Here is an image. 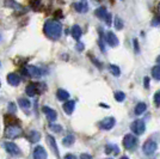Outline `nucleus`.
<instances>
[{
    "instance_id": "1",
    "label": "nucleus",
    "mask_w": 160,
    "mask_h": 159,
    "mask_svg": "<svg viewBox=\"0 0 160 159\" xmlns=\"http://www.w3.org/2000/svg\"><path fill=\"white\" fill-rule=\"evenodd\" d=\"M43 31L49 38L58 40V38H60L61 33H62V25H61V23L56 22V20H48L44 24Z\"/></svg>"
},
{
    "instance_id": "2",
    "label": "nucleus",
    "mask_w": 160,
    "mask_h": 159,
    "mask_svg": "<svg viewBox=\"0 0 160 159\" xmlns=\"http://www.w3.org/2000/svg\"><path fill=\"white\" fill-rule=\"evenodd\" d=\"M130 129H132V132L134 134L141 135V134H143L145 131H146V123L142 120H136V121H134L133 123L130 125Z\"/></svg>"
},
{
    "instance_id": "3",
    "label": "nucleus",
    "mask_w": 160,
    "mask_h": 159,
    "mask_svg": "<svg viewBox=\"0 0 160 159\" xmlns=\"http://www.w3.org/2000/svg\"><path fill=\"white\" fill-rule=\"evenodd\" d=\"M157 148H158V145L153 140H147L146 142L143 144V146H142V151L146 156H152L157 151Z\"/></svg>"
},
{
    "instance_id": "4",
    "label": "nucleus",
    "mask_w": 160,
    "mask_h": 159,
    "mask_svg": "<svg viewBox=\"0 0 160 159\" xmlns=\"http://www.w3.org/2000/svg\"><path fill=\"white\" fill-rule=\"evenodd\" d=\"M22 133H23V131L18 126H8L6 128V134L5 135L10 139H16V138L22 135Z\"/></svg>"
},
{
    "instance_id": "5",
    "label": "nucleus",
    "mask_w": 160,
    "mask_h": 159,
    "mask_svg": "<svg viewBox=\"0 0 160 159\" xmlns=\"http://www.w3.org/2000/svg\"><path fill=\"white\" fill-rule=\"evenodd\" d=\"M138 144V139L134 136L133 134H127L124 138H123V146H124V148H127V150H132L134 148L135 146Z\"/></svg>"
},
{
    "instance_id": "6",
    "label": "nucleus",
    "mask_w": 160,
    "mask_h": 159,
    "mask_svg": "<svg viewBox=\"0 0 160 159\" xmlns=\"http://www.w3.org/2000/svg\"><path fill=\"white\" fill-rule=\"evenodd\" d=\"M4 147H5V150H6L7 152L10 153V154H12V156H20L22 154L19 147L16 145L14 142H5Z\"/></svg>"
},
{
    "instance_id": "7",
    "label": "nucleus",
    "mask_w": 160,
    "mask_h": 159,
    "mask_svg": "<svg viewBox=\"0 0 160 159\" xmlns=\"http://www.w3.org/2000/svg\"><path fill=\"white\" fill-rule=\"evenodd\" d=\"M115 123H116V121H115L113 117H105V119L102 120L99 122V127L102 129L109 131V129H111V128L115 126Z\"/></svg>"
},
{
    "instance_id": "8",
    "label": "nucleus",
    "mask_w": 160,
    "mask_h": 159,
    "mask_svg": "<svg viewBox=\"0 0 160 159\" xmlns=\"http://www.w3.org/2000/svg\"><path fill=\"white\" fill-rule=\"evenodd\" d=\"M33 159H47V152L42 146H36L33 150Z\"/></svg>"
},
{
    "instance_id": "9",
    "label": "nucleus",
    "mask_w": 160,
    "mask_h": 159,
    "mask_svg": "<svg viewBox=\"0 0 160 159\" xmlns=\"http://www.w3.org/2000/svg\"><path fill=\"white\" fill-rule=\"evenodd\" d=\"M42 111L46 114L47 119L49 120V121H52V122H54V121L56 120V117H58L56 111H55L54 109H52V108H49V106H43V108H42Z\"/></svg>"
},
{
    "instance_id": "10",
    "label": "nucleus",
    "mask_w": 160,
    "mask_h": 159,
    "mask_svg": "<svg viewBox=\"0 0 160 159\" xmlns=\"http://www.w3.org/2000/svg\"><path fill=\"white\" fill-rule=\"evenodd\" d=\"M73 7L74 10L77 12H79V13H85V12H87V10H88V5H87L86 0H81L80 3L74 4Z\"/></svg>"
},
{
    "instance_id": "11",
    "label": "nucleus",
    "mask_w": 160,
    "mask_h": 159,
    "mask_svg": "<svg viewBox=\"0 0 160 159\" xmlns=\"http://www.w3.org/2000/svg\"><path fill=\"white\" fill-rule=\"evenodd\" d=\"M7 83L10 84V85H12V86H17L18 84L20 83V78L18 74H16V73H8L7 74Z\"/></svg>"
},
{
    "instance_id": "12",
    "label": "nucleus",
    "mask_w": 160,
    "mask_h": 159,
    "mask_svg": "<svg viewBox=\"0 0 160 159\" xmlns=\"http://www.w3.org/2000/svg\"><path fill=\"white\" fill-rule=\"evenodd\" d=\"M105 40H107L108 44L111 47H116L117 44H118V38H117V36H116L113 33H111V31H109V33H107Z\"/></svg>"
},
{
    "instance_id": "13",
    "label": "nucleus",
    "mask_w": 160,
    "mask_h": 159,
    "mask_svg": "<svg viewBox=\"0 0 160 159\" xmlns=\"http://www.w3.org/2000/svg\"><path fill=\"white\" fill-rule=\"evenodd\" d=\"M27 74L30 77H41L42 75V69L36 66H28Z\"/></svg>"
},
{
    "instance_id": "14",
    "label": "nucleus",
    "mask_w": 160,
    "mask_h": 159,
    "mask_svg": "<svg viewBox=\"0 0 160 159\" xmlns=\"http://www.w3.org/2000/svg\"><path fill=\"white\" fill-rule=\"evenodd\" d=\"M74 108H75L74 100H67L66 103L63 104V111H65L67 115H72V113L74 111Z\"/></svg>"
},
{
    "instance_id": "15",
    "label": "nucleus",
    "mask_w": 160,
    "mask_h": 159,
    "mask_svg": "<svg viewBox=\"0 0 160 159\" xmlns=\"http://www.w3.org/2000/svg\"><path fill=\"white\" fill-rule=\"evenodd\" d=\"M47 141L49 142V145L52 147L53 152L55 153V156L59 158V150H58V146H56V142H55V139H54L52 135H48L47 136Z\"/></svg>"
},
{
    "instance_id": "16",
    "label": "nucleus",
    "mask_w": 160,
    "mask_h": 159,
    "mask_svg": "<svg viewBox=\"0 0 160 159\" xmlns=\"http://www.w3.org/2000/svg\"><path fill=\"white\" fill-rule=\"evenodd\" d=\"M81 33H82V31H81V28H80L79 25H74V27L72 28V30H71V35H72V37L77 41L81 37Z\"/></svg>"
},
{
    "instance_id": "17",
    "label": "nucleus",
    "mask_w": 160,
    "mask_h": 159,
    "mask_svg": "<svg viewBox=\"0 0 160 159\" xmlns=\"http://www.w3.org/2000/svg\"><path fill=\"white\" fill-rule=\"evenodd\" d=\"M25 92H27L28 96H30V97H33V96H36L37 95V86H36V84H29L25 89Z\"/></svg>"
},
{
    "instance_id": "18",
    "label": "nucleus",
    "mask_w": 160,
    "mask_h": 159,
    "mask_svg": "<svg viewBox=\"0 0 160 159\" xmlns=\"http://www.w3.org/2000/svg\"><path fill=\"white\" fill-rule=\"evenodd\" d=\"M56 97H58V100H67L68 97H69V93L67 92L66 90H63V89H59L56 91Z\"/></svg>"
},
{
    "instance_id": "19",
    "label": "nucleus",
    "mask_w": 160,
    "mask_h": 159,
    "mask_svg": "<svg viewBox=\"0 0 160 159\" xmlns=\"http://www.w3.org/2000/svg\"><path fill=\"white\" fill-rule=\"evenodd\" d=\"M94 14H96L99 19H105V17H107V14H108V11H107V8H105V7L102 6V7L97 8V10L94 11Z\"/></svg>"
},
{
    "instance_id": "20",
    "label": "nucleus",
    "mask_w": 160,
    "mask_h": 159,
    "mask_svg": "<svg viewBox=\"0 0 160 159\" xmlns=\"http://www.w3.org/2000/svg\"><path fill=\"white\" fill-rule=\"evenodd\" d=\"M105 153H108V154H111V153H113V154H118V153H120V150H118V147H117L116 145L109 144V145L105 146Z\"/></svg>"
},
{
    "instance_id": "21",
    "label": "nucleus",
    "mask_w": 160,
    "mask_h": 159,
    "mask_svg": "<svg viewBox=\"0 0 160 159\" xmlns=\"http://www.w3.org/2000/svg\"><path fill=\"white\" fill-rule=\"evenodd\" d=\"M5 6L10 7V8H14V10H20L22 5L16 3L14 0H5Z\"/></svg>"
},
{
    "instance_id": "22",
    "label": "nucleus",
    "mask_w": 160,
    "mask_h": 159,
    "mask_svg": "<svg viewBox=\"0 0 160 159\" xmlns=\"http://www.w3.org/2000/svg\"><path fill=\"white\" fill-rule=\"evenodd\" d=\"M146 109H147V105H146V103H139L138 105L135 106V114L136 115H141V114H143L145 111H146Z\"/></svg>"
},
{
    "instance_id": "23",
    "label": "nucleus",
    "mask_w": 160,
    "mask_h": 159,
    "mask_svg": "<svg viewBox=\"0 0 160 159\" xmlns=\"http://www.w3.org/2000/svg\"><path fill=\"white\" fill-rule=\"evenodd\" d=\"M40 139H41V134L38 132L32 131V132L29 133V140H30L31 142H37Z\"/></svg>"
},
{
    "instance_id": "24",
    "label": "nucleus",
    "mask_w": 160,
    "mask_h": 159,
    "mask_svg": "<svg viewBox=\"0 0 160 159\" xmlns=\"http://www.w3.org/2000/svg\"><path fill=\"white\" fill-rule=\"evenodd\" d=\"M74 141H75V139H74L73 135H67L66 138H63V140H62V144L65 146H72L74 144Z\"/></svg>"
},
{
    "instance_id": "25",
    "label": "nucleus",
    "mask_w": 160,
    "mask_h": 159,
    "mask_svg": "<svg viewBox=\"0 0 160 159\" xmlns=\"http://www.w3.org/2000/svg\"><path fill=\"white\" fill-rule=\"evenodd\" d=\"M152 75L155 80H160V65L154 66L152 68Z\"/></svg>"
},
{
    "instance_id": "26",
    "label": "nucleus",
    "mask_w": 160,
    "mask_h": 159,
    "mask_svg": "<svg viewBox=\"0 0 160 159\" xmlns=\"http://www.w3.org/2000/svg\"><path fill=\"white\" fill-rule=\"evenodd\" d=\"M109 71H110V73H111L112 75H115V77H118L121 74L120 68L116 66V65H110V66H109Z\"/></svg>"
},
{
    "instance_id": "27",
    "label": "nucleus",
    "mask_w": 160,
    "mask_h": 159,
    "mask_svg": "<svg viewBox=\"0 0 160 159\" xmlns=\"http://www.w3.org/2000/svg\"><path fill=\"white\" fill-rule=\"evenodd\" d=\"M18 104H19L22 108H24V109L30 108V102H29V100H27V98H19V100H18Z\"/></svg>"
},
{
    "instance_id": "28",
    "label": "nucleus",
    "mask_w": 160,
    "mask_h": 159,
    "mask_svg": "<svg viewBox=\"0 0 160 159\" xmlns=\"http://www.w3.org/2000/svg\"><path fill=\"white\" fill-rule=\"evenodd\" d=\"M113 24H115V28L117 30H121L123 28V22L121 19L120 17H115V20H113Z\"/></svg>"
},
{
    "instance_id": "29",
    "label": "nucleus",
    "mask_w": 160,
    "mask_h": 159,
    "mask_svg": "<svg viewBox=\"0 0 160 159\" xmlns=\"http://www.w3.org/2000/svg\"><path fill=\"white\" fill-rule=\"evenodd\" d=\"M115 100H117V102H122V100H124L126 98V95L124 92H122V91H117V92H115Z\"/></svg>"
},
{
    "instance_id": "30",
    "label": "nucleus",
    "mask_w": 160,
    "mask_h": 159,
    "mask_svg": "<svg viewBox=\"0 0 160 159\" xmlns=\"http://www.w3.org/2000/svg\"><path fill=\"white\" fill-rule=\"evenodd\" d=\"M50 129L56 133H60L61 131H62V127L59 126V125H54V123H52V125H50Z\"/></svg>"
},
{
    "instance_id": "31",
    "label": "nucleus",
    "mask_w": 160,
    "mask_h": 159,
    "mask_svg": "<svg viewBox=\"0 0 160 159\" xmlns=\"http://www.w3.org/2000/svg\"><path fill=\"white\" fill-rule=\"evenodd\" d=\"M154 103L157 106H160V91L154 95Z\"/></svg>"
},
{
    "instance_id": "32",
    "label": "nucleus",
    "mask_w": 160,
    "mask_h": 159,
    "mask_svg": "<svg viewBox=\"0 0 160 159\" xmlns=\"http://www.w3.org/2000/svg\"><path fill=\"white\" fill-rule=\"evenodd\" d=\"M153 27H160V17H154L153 20H152V23H151Z\"/></svg>"
},
{
    "instance_id": "33",
    "label": "nucleus",
    "mask_w": 160,
    "mask_h": 159,
    "mask_svg": "<svg viewBox=\"0 0 160 159\" xmlns=\"http://www.w3.org/2000/svg\"><path fill=\"white\" fill-rule=\"evenodd\" d=\"M8 111H10V114L16 113V105H14V103H10L8 104Z\"/></svg>"
},
{
    "instance_id": "34",
    "label": "nucleus",
    "mask_w": 160,
    "mask_h": 159,
    "mask_svg": "<svg viewBox=\"0 0 160 159\" xmlns=\"http://www.w3.org/2000/svg\"><path fill=\"white\" fill-rule=\"evenodd\" d=\"M105 20H107V24H108V25H111V14L108 13L107 17H105Z\"/></svg>"
},
{
    "instance_id": "35",
    "label": "nucleus",
    "mask_w": 160,
    "mask_h": 159,
    "mask_svg": "<svg viewBox=\"0 0 160 159\" xmlns=\"http://www.w3.org/2000/svg\"><path fill=\"white\" fill-rule=\"evenodd\" d=\"M80 159H92V157H91L90 154H86V153H82V154L80 156Z\"/></svg>"
},
{
    "instance_id": "36",
    "label": "nucleus",
    "mask_w": 160,
    "mask_h": 159,
    "mask_svg": "<svg viewBox=\"0 0 160 159\" xmlns=\"http://www.w3.org/2000/svg\"><path fill=\"white\" fill-rule=\"evenodd\" d=\"M75 47H77V49H78V50H80V52L84 49V44H82V43H78Z\"/></svg>"
},
{
    "instance_id": "37",
    "label": "nucleus",
    "mask_w": 160,
    "mask_h": 159,
    "mask_svg": "<svg viewBox=\"0 0 160 159\" xmlns=\"http://www.w3.org/2000/svg\"><path fill=\"white\" fill-rule=\"evenodd\" d=\"M134 46H135V52H139V44H138V40H134Z\"/></svg>"
},
{
    "instance_id": "38",
    "label": "nucleus",
    "mask_w": 160,
    "mask_h": 159,
    "mask_svg": "<svg viewBox=\"0 0 160 159\" xmlns=\"http://www.w3.org/2000/svg\"><path fill=\"white\" fill-rule=\"evenodd\" d=\"M145 87H146V89L149 87V79H148V78H145Z\"/></svg>"
},
{
    "instance_id": "39",
    "label": "nucleus",
    "mask_w": 160,
    "mask_h": 159,
    "mask_svg": "<svg viewBox=\"0 0 160 159\" xmlns=\"http://www.w3.org/2000/svg\"><path fill=\"white\" fill-rule=\"evenodd\" d=\"M63 159H77V158L74 157L73 154H67V156H66V157H65Z\"/></svg>"
},
{
    "instance_id": "40",
    "label": "nucleus",
    "mask_w": 160,
    "mask_h": 159,
    "mask_svg": "<svg viewBox=\"0 0 160 159\" xmlns=\"http://www.w3.org/2000/svg\"><path fill=\"white\" fill-rule=\"evenodd\" d=\"M157 62H158V64L160 65V55L158 56V58H157Z\"/></svg>"
},
{
    "instance_id": "41",
    "label": "nucleus",
    "mask_w": 160,
    "mask_h": 159,
    "mask_svg": "<svg viewBox=\"0 0 160 159\" xmlns=\"http://www.w3.org/2000/svg\"><path fill=\"white\" fill-rule=\"evenodd\" d=\"M158 12H159V13H160V3H159V4H158Z\"/></svg>"
},
{
    "instance_id": "42",
    "label": "nucleus",
    "mask_w": 160,
    "mask_h": 159,
    "mask_svg": "<svg viewBox=\"0 0 160 159\" xmlns=\"http://www.w3.org/2000/svg\"><path fill=\"white\" fill-rule=\"evenodd\" d=\"M121 159H129V158H128V157H122Z\"/></svg>"
},
{
    "instance_id": "43",
    "label": "nucleus",
    "mask_w": 160,
    "mask_h": 159,
    "mask_svg": "<svg viewBox=\"0 0 160 159\" xmlns=\"http://www.w3.org/2000/svg\"><path fill=\"white\" fill-rule=\"evenodd\" d=\"M107 159H112V158H107Z\"/></svg>"
},
{
    "instance_id": "44",
    "label": "nucleus",
    "mask_w": 160,
    "mask_h": 159,
    "mask_svg": "<svg viewBox=\"0 0 160 159\" xmlns=\"http://www.w3.org/2000/svg\"><path fill=\"white\" fill-rule=\"evenodd\" d=\"M0 85H1V83H0Z\"/></svg>"
}]
</instances>
